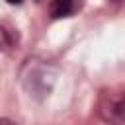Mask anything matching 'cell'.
<instances>
[{
	"instance_id": "1",
	"label": "cell",
	"mask_w": 125,
	"mask_h": 125,
	"mask_svg": "<svg viewBox=\"0 0 125 125\" xmlns=\"http://www.w3.org/2000/svg\"><path fill=\"white\" fill-rule=\"evenodd\" d=\"M21 84L33 98L49 96L55 84V70L43 61H27L21 70Z\"/></svg>"
},
{
	"instance_id": "3",
	"label": "cell",
	"mask_w": 125,
	"mask_h": 125,
	"mask_svg": "<svg viewBox=\"0 0 125 125\" xmlns=\"http://www.w3.org/2000/svg\"><path fill=\"white\" fill-rule=\"evenodd\" d=\"M74 8V0H53L51 2V16L53 18H66Z\"/></svg>"
},
{
	"instance_id": "4",
	"label": "cell",
	"mask_w": 125,
	"mask_h": 125,
	"mask_svg": "<svg viewBox=\"0 0 125 125\" xmlns=\"http://www.w3.org/2000/svg\"><path fill=\"white\" fill-rule=\"evenodd\" d=\"M0 125H16V123L10 121V119H0Z\"/></svg>"
},
{
	"instance_id": "2",
	"label": "cell",
	"mask_w": 125,
	"mask_h": 125,
	"mask_svg": "<svg viewBox=\"0 0 125 125\" xmlns=\"http://www.w3.org/2000/svg\"><path fill=\"white\" fill-rule=\"evenodd\" d=\"M98 113L109 125L125 123V92L104 90L98 100Z\"/></svg>"
},
{
	"instance_id": "5",
	"label": "cell",
	"mask_w": 125,
	"mask_h": 125,
	"mask_svg": "<svg viewBox=\"0 0 125 125\" xmlns=\"http://www.w3.org/2000/svg\"><path fill=\"white\" fill-rule=\"evenodd\" d=\"M6 2H8V4H20L21 0H6Z\"/></svg>"
}]
</instances>
